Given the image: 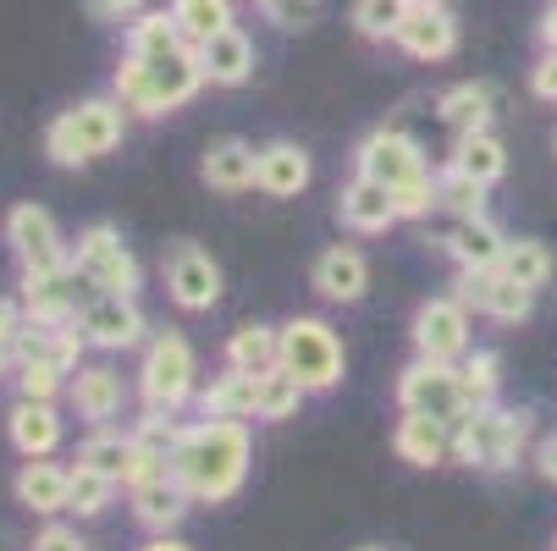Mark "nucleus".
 <instances>
[{
    "instance_id": "obj_11",
    "label": "nucleus",
    "mask_w": 557,
    "mask_h": 551,
    "mask_svg": "<svg viewBox=\"0 0 557 551\" xmlns=\"http://www.w3.org/2000/svg\"><path fill=\"white\" fill-rule=\"evenodd\" d=\"M7 243L23 271H55L72 265V249L61 243V226L45 204H12L7 210Z\"/></svg>"
},
{
    "instance_id": "obj_53",
    "label": "nucleus",
    "mask_w": 557,
    "mask_h": 551,
    "mask_svg": "<svg viewBox=\"0 0 557 551\" xmlns=\"http://www.w3.org/2000/svg\"><path fill=\"white\" fill-rule=\"evenodd\" d=\"M7 375H17V348L0 342V380H7Z\"/></svg>"
},
{
    "instance_id": "obj_3",
    "label": "nucleus",
    "mask_w": 557,
    "mask_h": 551,
    "mask_svg": "<svg viewBox=\"0 0 557 551\" xmlns=\"http://www.w3.org/2000/svg\"><path fill=\"white\" fill-rule=\"evenodd\" d=\"M122 133H127V105L116 95H95V100H77L72 111L50 116L45 154H50V166L77 172V166L100 161V154H111L122 143Z\"/></svg>"
},
{
    "instance_id": "obj_27",
    "label": "nucleus",
    "mask_w": 557,
    "mask_h": 551,
    "mask_svg": "<svg viewBox=\"0 0 557 551\" xmlns=\"http://www.w3.org/2000/svg\"><path fill=\"white\" fill-rule=\"evenodd\" d=\"M314 177V161L309 149L293 143V138H276V143H260V193L271 199H298Z\"/></svg>"
},
{
    "instance_id": "obj_6",
    "label": "nucleus",
    "mask_w": 557,
    "mask_h": 551,
    "mask_svg": "<svg viewBox=\"0 0 557 551\" xmlns=\"http://www.w3.org/2000/svg\"><path fill=\"white\" fill-rule=\"evenodd\" d=\"M276 337H282L276 364L287 375H298L309 391H332L343 380L348 353H343V337L332 331V321H321V314H293L287 326H276Z\"/></svg>"
},
{
    "instance_id": "obj_34",
    "label": "nucleus",
    "mask_w": 557,
    "mask_h": 551,
    "mask_svg": "<svg viewBox=\"0 0 557 551\" xmlns=\"http://www.w3.org/2000/svg\"><path fill=\"white\" fill-rule=\"evenodd\" d=\"M183 45H188V39H183L172 7H161V12H138V17L127 23V50H133V55H172V50H183Z\"/></svg>"
},
{
    "instance_id": "obj_13",
    "label": "nucleus",
    "mask_w": 557,
    "mask_h": 551,
    "mask_svg": "<svg viewBox=\"0 0 557 551\" xmlns=\"http://www.w3.org/2000/svg\"><path fill=\"white\" fill-rule=\"evenodd\" d=\"M453 292L463 298V309L492 314V321H503V326H519L524 314L535 309V287L513 281L503 265H492V271H458Z\"/></svg>"
},
{
    "instance_id": "obj_7",
    "label": "nucleus",
    "mask_w": 557,
    "mask_h": 551,
    "mask_svg": "<svg viewBox=\"0 0 557 551\" xmlns=\"http://www.w3.org/2000/svg\"><path fill=\"white\" fill-rule=\"evenodd\" d=\"M72 271H77V281H89L95 292H127V298H138V287H144V271H138L133 249L122 243V231L111 221H95V226L77 231Z\"/></svg>"
},
{
    "instance_id": "obj_17",
    "label": "nucleus",
    "mask_w": 557,
    "mask_h": 551,
    "mask_svg": "<svg viewBox=\"0 0 557 551\" xmlns=\"http://www.w3.org/2000/svg\"><path fill=\"white\" fill-rule=\"evenodd\" d=\"M77 271L72 265H55V271H23V287H17V298H23V314L28 321H45V326H61V321H77Z\"/></svg>"
},
{
    "instance_id": "obj_36",
    "label": "nucleus",
    "mask_w": 557,
    "mask_h": 551,
    "mask_svg": "<svg viewBox=\"0 0 557 551\" xmlns=\"http://www.w3.org/2000/svg\"><path fill=\"white\" fill-rule=\"evenodd\" d=\"M436 210L447 221H469V215H486V183L463 177L458 166H442L436 172Z\"/></svg>"
},
{
    "instance_id": "obj_28",
    "label": "nucleus",
    "mask_w": 557,
    "mask_h": 551,
    "mask_svg": "<svg viewBox=\"0 0 557 551\" xmlns=\"http://www.w3.org/2000/svg\"><path fill=\"white\" fill-rule=\"evenodd\" d=\"M392 452L414 463V468H436L453 458V425L447 419H431V414H404L392 430Z\"/></svg>"
},
{
    "instance_id": "obj_25",
    "label": "nucleus",
    "mask_w": 557,
    "mask_h": 551,
    "mask_svg": "<svg viewBox=\"0 0 557 551\" xmlns=\"http://www.w3.org/2000/svg\"><path fill=\"white\" fill-rule=\"evenodd\" d=\"M12 491H17V502H23L28 513H39V518H55V513H66L72 468H61V463H50V458H23V468H17Z\"/></svg>"
},
{
    "instance_id": "obj_22",
    "label": "nucleus",
    "mask_w": 557,
    "mask_h": 551,
    "mask_svg": "<svg viewBox=\"0 0 557 551\" xmlns=\"http://www.w3.org/2000/svg\"><path fill=\"white\" fill-rule=\"evenodd\" d=\"M442 249L453 254V265H458V271H492V265H503L508 238L497 231V221H492V215H469V221H453V226H447Z\"/></svg>"
},
{
    "instance_id": "obj_29",
    "label": "nucleus",
    "mask_w": 557,
    "mask_h": 551,
    "mask_svg": "<svg viewBox=\"0 0 557 551\" xmlns=\"http://www.w3.org/2000/svg\"><path fill=\"white\" fill-rule=\"evenodd\" d=\"M447 166H458L463 177H474V183L492 188V183L508 172V149H503V138H497L492 127H474V133H458Z\"/></svg>"
},
{
    "instance_id": "obj_16",
    "label": "nucleus",
    "mask_w": 557,
    "mask_h": 551,
    "mask_svg": "<svg viewBox=\"0 0 557 551\" xmlns=\"http://www.w3.org/2000/svg\"><path fill=\"white\" fill-rule=\"evenodd\" d=\"M309 287L321 292L326 303H359V298L370 292V260H364L354 243H332V249L314 254Z\"/></svg>"
},
{
    "instance_id": "obj_42",
    "label": "nucleus",
    "mask_w": 557,
    "mask_h": 551,
    "mask_svg": "<svg viewBox=\"0 0 557 551\" xmlns=\"http://www.w3.org/2000/svg\"><path fill=\"white\" fill-rule=\"evenodd\" d=\"M61 391H66V370H61V364H50V359L17 364V398H45V403H55Z\"/></svg>"
},
{
    "instance_id": "obj_14",
    "label": "nucleus",
    "mask_w": 557,
    "mask_h": 551,
    "mask_svg": "<svg viewBox=\"0 0 557 551\" xmlns=\"http://www.w3.org/2000/svg\"><path fill=\"white\" fill-rule=\"evenodd\" d=\"M166 292H172L177 309L205 314V309L221 303V265H215L199 243H177V249L166 254Z\"/></svg>"
},
{
    "instance_id": "obj_37",
    "label": "nucleus",
    "mask_w": 557,
    "mask_h": 551,
    "mask_svg": "<svg viewBox=\"0 0 557 551\" xmlns=\"http://www.w3.org/2000/svg\"><path fill=\"white\" fill-rule=\"evenodd\" d=\"M116 491H122V480H111V475H100V468H89V463H72V491H66V513H77V518H100L111 502H116Z\"/></svg>"
},
{
    "instance_id": "obj_32",
    "label": "nucleus",
    "mask_w": 557,
    "mask_h": 551,
    "mask_svg": "<svg viewBox=\"0 0 557 551\" xmlns=\"http://www.w3.org/2000/svg\"><path fill=\"white\" fill-rule=\"evenodd\" d=\"M409 0H354L348 7V23H354V34L359 39H370V45H397V28L409 23Z\"/></svg>"
},
{
    "instance_id": "obj_33",
    "label": "nucleus",
    "mask_w": 557,
    "mask_h": 551,
    "mask_svg": "<svg viewBox=\"0 0 557 551\" xmlns=\"http://www.w3.org/2000/svg\"><path fill=\"white\" fill-rule=\"evenodd\" d=\"M133 452H138L133 430L122 436V430H111V425H95V436H89L84 447H77V458H72V463H89V468H100V475H111V480H127Z\"/></svg>"
},
{
    "instance_id": "obj_31",
    "label": "nucleus",
    "mask_w": 557,
    "mask_h": 551,
    "mask_svg": "<svg viewBox=\"0 0 557 551\" xmlns=\"http://www.w3.org/2000/svg\"><path fill=\"white\" fill-rule=\"evenodd\" d=\"M436 116H442L453 133L492 127V89H486V84H453V89H442Z\"/></svg>"
},
{
    "instance_id": "obj_24",
    "label": "nucleus",
    "mask_w": 557,
    "mask_h": 551,
    "mask_svg": "<svg viewBox=\"0 0 557 551\" xmlns=\"http://www.w3.org/2000/svg\"><path fill=\"white\" fill-rule=\"evenodd\" d=\"M194 403H199L205 419H255V414H260V375L226 364L210 386H199Z\"/></svg>"
},
{
    "instance_id": "obj_46",
    "label": "nucleus",
    "mask_w": 557,
    "mask_h": 551,
    "mask_svg": "<svg viewBox=\"0 0 557 551\" xmlns=\"http://www.w3.org/2000/svg\"><path fill=\"white\" fill-rule=\"evenodd\" d=\"M28 551H89V546H84V535L66 529V524H45V529L34 535V546H28Z\"/></svg>"
},
{
    "instance_id": "obj_4",
    "label": "nucleus",
    "mask_w": 557,
    "mask_h": 551,
    "mask_svg": "<svg viewBox=\"0 0 557 551\" xmlns=\"http://www.w3.org/2000/svg\"><path fill=\"white\" fill-rule=\"evenodd\" d=\"M530 441V414L524 409H497V403H481V409H463L453 419V458L469 463V468H513L519 452Z\"/></svg>"
},
{
    "instance_id": "obj_30",
    "label": "nucleus",
    "mask_w": 557,
    "mask_h": 551,
    "mask_svg": "<svg viewBox=\"0 0 557 551\" xmlns=\"http://www.w3.org/2000/svg\"><path fill=\"white\" fill-rule=\"evenodd\" d=\"M276 359H282V337H276V326L244 321V326L226 337V364H232V370L265 375V370H276Z\"/></svg>"
},
{
    "instance_id": "obj_19",
    "label": "nucleus",
    "mask_w": 557,
    "mask_h": 551,
    "mask_svg": "<svg viewBox=\"0 0 557 551\" xmlns=\"http://www.w3.org/2000/svg\"><path fill=\"white\" fill-rule=\"evenodd\" d=\"M199 177L215 193H249L260 188V149L249 138H215L199 161Z\"/></svg>"
},
{
    "instance_id": "obj_55",
    "label": "nucleus",
    "mask_w": 557,
    "mask_h": 551,
    "mask_svg": "<svg viewBox=\"0 0 557 551\" xmlns=\"http://www.w3.org/2000/svg\"><path fill=\"white\" fill-rule=\"evenodd\" d=\"M359 551H386V546H359Z\"/></svg>"
},
{
    "instance_id": "obj_20",
    "label": "nucleus",
    "mask_w": 557,
    "mask_h": 551,
    "mask_svg": "<svg viewBox=\"0 0 557 551\" xmlns=\"http://www.w3.org/2000/svg\"><path fill=\"white\" fill-rule=\"evenodd\" d=\"M199 61H205V77H210L215 89H244L249 77H255V66H260V50H255V39L244 28L232 23L215 39L199 45Z\"/></svg>"
},
{
    "instance_id": "obj_47",
    "label": "nucleus",
    "mask_w": 557,
    "mask_h": 551,
    "mask_svg": "<svg viewBox=\"0 0 557 551\" xmlns=\"http://www.w3.org/2000/svg\"><path fill=\"white\" fill-rule=\"evenodd\" d=\"M530 95L535 100H552L557 105V50H546L535 66H530Z\"/></svg>"
},
{
    "instance_id": "obj_2",
    "label": "nucleus",
    "mask_w": 557,
    "mask_h": 551,
    "mask_svg": "<svg viewBox=\"0 0 557 551\" xmlns=\"http://www.w3.org/2000/svg\"><path fill=\"white\" fill-rule=\"evenodd\" d=\"M210 84L205 77V61H199V45H183L172 55H122L116 61V77H111V95L133 111V116H172L183 111L199 89Z\"/></svg>"
},
{
    "instance_id": "obj_49",
    "label": "nucleus",
    "mask_w": 557,
    "mask_h": 551,
    "mask_svg": "<svg viewBox=\"0 0 557 551\" xmlns=\"http://www.w3.org/2000/svg\"><path fill=\"white\" fill-rule=\"evenodd\" d=\"M535 475H541L546 486H557V430L535 441Z\"/></svg>"
},
{
    "instance_id": "obj_23",
    "label": "nucleus",
    "mask_w": 557,
    "mask_h": 551,
    "mask_svg": "<svg viewBox=\"0 0 557 551\" xmlns=\"http://www.w3.org/2000/svg\"><path fill=\"white\" fill-rule=\"evenodd\" d=\"M397 50L414 61H447L458 50V17L447 7H414L409 23L397 28Z\"/></svg>"
},
{
    "instance_id": "obj_40",
    "label": "nucleus",
    "mask_w": 557,
    "mask_h": 551,
    "mask_svg": "<svg viewBox=\"0 0 557 551\" xmlns=\"http://www.w3.org/2000/svg\"><path fill=\"white\" fill-rule=\"evenodd\" d=\"M503 271L513 276V281H524V287H546L552 281V254H546V243H535V238H519V243H508L503 249Z\"/></svg>"
},
{
    "instance_id": "obj_8",
    "label": "nucleus",
    "mask_w": 557,
    "mask_h": 551,
    "mask_svg": "<svg viewBox=\"0 0 557 551\" xmlns=\"http://www.w3.org/2000/svg\"><path fill=\"white\" fill-rule=\"evenodd\" d=\"M397 409L404 414H431V419H458L469 403H463V386H458V364H442V359H420L397 375Z\"/></svg>"
},
{
    "instance_id": "obj_48",
    "label": "nucleus",
    "mask_w": 557,
    "mask_h": 551,
    "mask_svg": "<svg viewBox=\"0 0 557 551\" xmlns=\"http://www.w3.org/2000/svg\"><path fill=\"white\" fill-rule=\"evenodd\" d=\"M89 12H95L100 23H133V17L144 12V0H89Z\"/></svg>"
},
{
    "instance_id": "obj_45",
    "label": "nucleus",
    "mask_w": 557,
    "mask_h": 551,
    "mask_svg": "<svg viewBox=\"0 0 557 551\" xmlns=\"http://www.w3.org/2000/svg\"><path fill=\"white\" fill-rule=\"evenodd\" d=\"M84 353H89V337H84V326H77V321H61L50 331V364H61L66 375L84 364Z\"/></svg>"
},
{
    "instance_id": "obj_39",
    "label": "nucleus",
    "mask_w": 557,
    "mask_h": 551,
    "mask_svg": "<svg viewBox=\"0 0 557 551\" xmlns=\"http://www.w3.org/2000/svg\"><path fill=\"white\" fill-rule=\"evenodd\" d=\"M304 398H309V386L276 364V370L260 375V414H255V419H271V425H276V419H293V414L304 409Z\"/></svg>"
},
{
    "instance_id": "obj_50",
    "label": "nucleus",
    "mask_w": 557,
    "mask_h": 551,
    "mask_svg": "<svg viewBox=\"0 0 557 551\" xmlns=\"http://www.w3.org/2000/svg\"><path fill=\"white\" fill-rule=\"evenodd\" d=\"M23 298H0V342H17V331H23Z\"/></svg>"
},
{
    "instance_id": "obj_5",
    "label": "nucleus",
    "mask_w": 557,
    "mask_h": 551,
    "mask_svg": "<svg viewBox=\"0 0 557 551\" xmlns=\"http://www.w3.org/2000/svg\"><path fill=\"white\" fill-rule=\"evenodd\" d=\"M138 398H144V409H172V414H183V409L199 398V364H194L188 337H177V331H154V337L144 342Z\"/></svg>"
},
{
    "instance_id": "obj_41",
    "label": "nucleus",
    "mask_w": 557,
    "mask_h": 551,
    "mask_svg": "<svg viewBox=\"0 0 557 551\" xmlns=\"http://www.w3.org/2000/svg\"><path fill=\"white\" fill-rule=\"evenodd\" d=\"M183 430L188 425H177V414L172 409H144V419L133 425V441L138 447H149V452H177V441H183Z\"/></svg>"
},
{
    "instance_id": "obj_52",
    "label": "nucleus",
    "mask_w": 557,
    "mask_h": 551,
    "mask_svg": "<svg viewBox=\"0 0 557 551\" xmlns=\"http://www.w3.org/2000/svg\"><path fill=\"white\" fill-rule=\"evenodd\" d=\"M138 551H194V546H188V540H177V535H149Z\"/></svg>"
},
{
    "instance_id": "obj_56",
    "label": "nucleus",
    "mask_w": 557,
    "mask_h": 551,
    "mask_svg": "<svg viewBox=\"0 0 557 551\" xmlns=\"http://www.w3.org/2000/svg\"><path fill=\"white\" fill-rule=\"evenodd\" d=\"M255 7H265V0H255Z\"/></svg>"
},
{
    "instance_id": "obj_9",
    "label": "nucleus",
    "mask_w": 557,
    "mask_h": 551,
    "mask_svg": "<svg viewBox=\"0 0 557 551\" xmlns=\"http://www.w3.org/2000/svg\"><path fill=\"white\" fill-rule=\"evenodd\" d=\"M354 172H364V177L397 188V183L425 177L431 161H425L420 138H409L404 127H375V133H364V138L354 143Z\"/></svg>"
},
{
    "instance_id": "obj_38",
    "label": "nucleus",
    "mask_w": 557,
    "mask_h": 551,
    "mask_svg": "<svg viewBox=\"0 0 557 551\" xmlns=\"http://www.w3.org/2000/svg\"><path fill=\"white\" fill-rule=\"evenodd\" d=\"M458 386H463V403L481 409V403H497V386H503V359L486 353V348H469L458 359Z\"/></svg>"
},
{
    "instance_id": "obj_15",
    "label": "nucleus",
    "mask_w": 557,
    "mask_h": 551,
    "mask_svg": "<svg viewBox=\"0 0 557 551\" xmlns=\"http://www.w3.org/2000/svg\"><path fill=\"white\" fill-rule=\"evenodd\" d=\"M66 403L77 419H89V425H111L127 403V386L111 364H77L66 375Z\"/></svg>"
},
{
    "instance_id": "obj_51",
    "label": "nucleus",
    "mask_w": 557,
    "mask_h": 551,
    "mask_svg": "<svg viewBox=\"0 0 557 551\" xmlns=\"http://www.w3.org/2000/svg\"><path fill=\"white\" fill-rule=\"evenodd\" d=\"M535 34H541V45H546V50H557V0H546V12H541Z\"/></svg>"
},
{
    "instance_id": "obj_26",
    "label": "nucleus",
    "mask_w": 557,
    "mask_h": 551,
    "mask_svg": "<svg viewBox=\"0 0 557 551\" xmlns=\"http://www.w3.org/2000/svg\"><path fill=\"white\" fill-rule=\"evenodd\" d=\"M7 436L23 458H50L61 447V409L45 398H17L7 414Z\"/></svg>"
},
{
    "instance_id": "obj_43",
    "label": "nucleus",
    "mask_w": 557,
    "mask_h": 551,
    "mask_svg": "<svg viewBox=\"0 0 557 551\" xmlns=\"http://www.w3.org/2000/svg\"><path fill=\"white\" fill-rule=\"evenodd\" d=\"M321 7L326 0H265V23L271 28H282V34H304V28H314L321 23Z\"/></svg>"
},
{
    "instance_id": "obj_10",
    "label": "nucleus",
    "mask_w": 557,
    "mask_h": 551,
    "mask_svg": "<svg viewBox=\"0 0 557 551\" xmlns=\"http://www.w3.org/2000/svg\"><path fill=\"white\" fill-rule=\"evenodd\" d=\"M409 337H414V353H420V359L458 364V359L469 353V309H463V298H458V292L425 298V303L414 309Z\"/></svg>"
},
{
    "instance_id": "obj_35",
    "label": "nucleus",
    "mask_w": 557,
    "mask_h": 551,
    "mask_svg": "<svg viewBox=\"0 0 557 551\" xmlns=\"http://www.w3.org/2000/svg\"><path fill=\"white\" fill-rule=\"evenodd\" d=\"M172 17H177V28H183L188 45H205L221 28L237 23V7H232V0H172Z\"/></svg>"
},
{
    "instance_id": "obj_1",
    "label": "nucleus",
    "mask_w": 557,
    "mask_h": 551,
    "mask_svg": "<svg viewBox=\"0 0 557 551\" xmlns=\"http://www.w3.org/2000/svg\"><path fill=\"white\" fill-rule=\"evenodd\" d=\"M249 419H199L172 452V475L194 502H232L249 480Z\"/></svg>"
},
{
    "instance_id": "obj_21",
    "label": "nucleus",
    "mask_w": 557,
    "mask_h": 551,
    "mask_svg": "<svg viewBox=\"0 0 557 551\" xmlns=\"http://www.w3.org/2000/svg\"><path fill=\"white\" fill-rule=\"evenodd\" d=\"M127 502H133V518L149 529V535H177V524L188 518L194 497L183 491L177 475L166 480H144V486H127Z\"/></svg>"
},
{
    "instance_id": "obj_54",
    "label": "nucleus",
    "mask_w": 557,
    "mask_h": 551,
    "mask_svg": "<svg viewBox=\"0 0 557 551\" xmlns=\"http://www.w3.org/2000/svg\"><path fill=\"white\" fill-rule=\"evenodd\" d=\"M409 7H447V0H409Z\"/></svg>"
},
{
    "instance_id": "obj_18",
    "label": "nucleus",
    "mask_w": 557,
    "mask_h": 551,
    "mask_svg": "<svg viewBox=\"0 0 557 551\" xmlns=\"http://www.w3.org/2000/svg\"><path fill=\"white\" fill-rule=\"evenodd\" d=\"M337 215H343L348 231H359V238H381L386 226L404 221V215H397V204H392V188L375 183V177H364V172H354V183H343Z\"/></svg>"
},
{
    "instance_id": "obj_12",
    "label": "nucleus",
    "mask_w": 557,
    "mask_h": 551,
    "mask_svg": "<svg viewBox=\"0 0 557 551\" xmlns=\"http://www.w3.org/2000/svg\"><path fill=\"white\" fill-rule=\"evenodd\" d=\"M77 326H84L89 348H100V353H127V348H138L144 331H149L138 298H127V292H95V298L84 303V314H77Z\"/></svg>"
},
{
    "instance_id": "obj_44",
    "label": "nucleus",
    "mask_w": 557,
    "mask_h": 551,
    "mask_svg": "<svg viewBox=\"0 0 557 551\" xmlns=\"http://www.w3.org/2000/svg\"><path fill=\"white\" fill-rule=\"evenodd\" d=\"M392 204H397V215H404V221L436 215V172H425V177H414V183H397V188H392Z\"/></svg>"
}]
</instances>
